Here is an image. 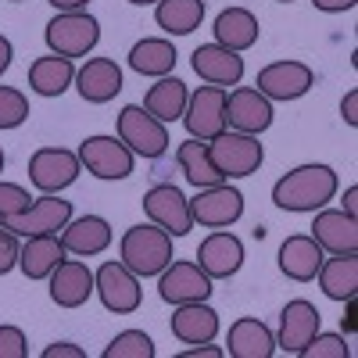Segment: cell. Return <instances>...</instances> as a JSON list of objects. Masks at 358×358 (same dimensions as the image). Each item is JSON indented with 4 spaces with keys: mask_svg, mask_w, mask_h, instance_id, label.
Here are the masks:
<instances>
[{
    "mask_svg": "<svg viewBox=\"0 0 358 358\" xmlns=\"http://www.w3.org/2000/svg\"><path fill=\"white\" fill-rule=\"evenodd\" d=\"M194 72L208 83V86H236L244 79V57L236 50H226L219 43H204L194 50Z\"/></svg>",
    "mask_w": 358,
    "mask_h": 358,
    "instance_id": "19",
    "label": "cell"
},
{
    "mask_svg": "<svg viewBox=\"0 0 358 358\" xmlns=\"http://www.w3.org/2000/svg\"><path fill=\"white\" fill-rule=\"evenodd\" d=\"M54 11H86L90 0H47Z\"/></svg>",
    "mask_w": 358,
    "mask_h": 358,
    "instance_id": "44",
    "label": "cell"
},
{
    "mask_svg": "<svg viewBox=\"0 0 358 358\" xmlns=\"http://www.w3.org/2000/svg\"><path fill=\"white\" fill-rule=\"evenodd\" d=\"M69 219H72V201H62V197H54V194H43V197H36L33 204H29L25 212L0 219V226L11 229V233H18V236H47V233L65 229Z\"/></svg>",
    "mask_w": 358,
    "mask_h": 358,
    "instance_id": "10",
    "label": "cell"
},
{
    "mask_svg": "<svg viewBox=\"0 0 358 358\" xmlns=\"http://www.w3.org/2000/svg\"><path fill=\"white\" fill-rule=\"evenodd\" d=\"M72 83H76L72 57L47 54V57H36V62L29 65V86H33L40 97H62Z\"/></svg>",
    "mask_w": 358,
    "mask_h": 358,
    "instance_id": "28",
    "label": "cell"
},
{
    "mask_svg": "<svg viewBox=\"0 0 358 358\" xmlns=\"http://www.w3.org/2000/svg\"><path fill=\"white\" fill-rule=\"evenodd\" d=\"M118 140L140 158H162L169 151L165 122H158L143 104H126L118 111Z\"/></svg>",
    "mask_w": 358,
    "mask_h": 358,
    "instance_id": "5",
    "label": "cell"
},
{
    "mask_svg": "<svg viewBox=\"0 0 358 358\" xmlns=\"http://www.w3.org/2000/svg\"><path fill=\"white\" fill-rule=\"evenodd\" d=\"M129 4H136V8H147V4H158V0H129Z\"/></svg>",
    "mask_w": 358,
    "mask_h": 358,
    "instance_id": "47",
    "label": "cell"
},
{
    "mask_svg": "<svg viewBox=\"0 0 358 358\" xmlns=\"http://www.w3.org/2000/svg\"><path fill=\"white\" fill-rule=\"evenodd\" d=\"M322 258H326V251L312 241V233H294L280 244V268L294 283H312Z\"/></svg>",
    "mask_w": 358,
    "mask_h": 358,
    "instance_id": "21",
    "label": "cell"
},
{
    "mask_svg": "<svg viewBox=\"0 0 358 358\" xmlns=\"http://www.w3.org/2000/svg\"><path fill=\"white\" fill-rule=\"evenodd\" d=\"M143 212L155 226H162L169 236H187L194 229V215H190V197L172 187V183H158L143 194Z\"/></svg>",
    "mask_w": 358,
    "mask_h": 358,
    "instance_id": "9",
    "label": "cell"
},
{
    "mask_svg": "<svg viewBox=\"0 0 358 358\" xmlns=\"http://www.w3.org/2000/svg\"><path fill=\"white\" fill-rule=\"evenodd\" d=\"M280 4H294V0H280Z\"/></svg>",
    "mask_w": 358,
    "mask_h": 358,
    "instance_id": "49",
    "label": "cell"
},
{
    "mask_svg": "<svg viewBox=\"0 0 358 358\" xmlns=\"http://www.w3.org/2000/svg\"><path fill=\"white\" fill-rule=\"evenodd\" d=\"M312 241L326 255H358V222L348 212H319L312 222Z\"/></svg>",
    "mask_w": 358,
    "mask_h": 358,
    "instance_id": "22",
    "label": "cell"
},
{
    "mask_svg": "<svg viewBox=\"0 0 358 358\" xmlns=\"http://www.w3.org/2000/svg\"><path fill=\"white\" fill-rule=\"evenodd\" d=\"M0 172H4V151H0Z\"/></svg>",
    "mask_w": 358,
    "mask_h": 358,
    "instance_id": "48",
    "label": "cell"
},
{
    "mask_svg": "<svg viewBox=\"0 0 358 358\" xmlns=\"http://www.w3.org/2000/svg\"><path fill=\"white\" fill-rule=\"evenodd\" d=\"M176 162H179V169H183L187 183H190V187H197V190L226 183V176L212 165V158H208L204 140H194V136H190V140H183V143L176 147Z\"/></svg>",
    "mask_w": 358,
    "mask_h": 358,
    "instance_id": "31",
    "label": "cell"
},
{
    "mask_svg": "<svg viewBox=\"0 0 358 358\" xmlns=\"http://www.w3.org/2000/svg\"><path fill=\"white\" fill-rule=\"evenodd\" d=\"M212 276L204 273L197 262H169L158 273V294L165 305H190V301H208L212 297Z\"/></svg>",
    "mask_w": 358,
    "mask_h": 358,
    "instance_id": "7",
    "label": "cell"
},
{
    "mask_svg": "<svg viewBox=\"0 0 358 358\" xmlns=\"http://www.w3.org/2000/svg\"><path fill=\"white\" fill-rule=\"evenodd\" d=\"M29 204H33V197H29L25 187H18V183H0V219L25 212Z\"/></svg>",
    "mask_w": 358,
    "mask_h": 358,
    "instance_id": "37",
    "label": "cell"
},
{
    "mask_svg": "<svg viewBox=\"0 0 358 358\" xmlns=\"http://www.w3.org/2000/svg\"><path fill=\"white\" fill-rule=\"evenodd\" d=\"M62 244L76 258H94V255H101V251L111 248V226L101 215L69 219V226L62 229Z\"/></svg>",
    "mask_w": 358,
    "mask_h": 358,
    "instance_id": "23",
    "label": "cell"
},
{
    "mask_svg": "<svg viewBox=\"0 0 358 358\" xmlns=\"http://www.w3.org/2000/svg\"><path fill=\"white\" fill-rule=\"evenodd\" d=\"M273 101L262 97L255 86H236V90H226V129H236V133H265L273 126Z\"/></svg>",
    "mask_w": 358,
    "mask_h": 358,
    "instance_id": "13",
    "label": "cell"
},
{
    "mask_svg": "<svg viewBox=\"0 0 358 358\" xmlns=\"http://www.w3.org/2000/svg\"><path fill=\"white\" fill-rule=\"evenodd\" d=\"M341 115H344V122L355 129L358 126V90H348L344 101H341Z\"/></svg>",
    "mask_w": 358,
    "mask_h": 358,
    "instance_id": "41",
    "label": "cell"
},
{
    "mask_svg": "<svg viewBox=\"0 0 358 358\" xmlns=\"http://www.w3.org/2000/svg\"><path fill=\"white\" fill-rule=\"evenodd\" d=\"M65 244L57 233H47V236H25L22 244V255H18V265L29 280H47L57 265L65 262Z\"/></svg>",
    "mask_w": 358,
    "mask_h": 358,
    "instance_id": "26",
    "label": "cell"
},
{
    "mask_svg": "<svg viewBox=\"0 0 358 358\" xmlns=\"http://www.w3.org/2000/svg\"><path fill=\"white\" fill-rule=\"evenodd\" d=\"M79 165L97 179H126L133 176L136 155L118 136H86L79 143Z\"/></svg>",
    "mask_w": 358,
    "mask_h": 358,
    "instance_id": "6",
    "label": "cell"
},
{
    "mask_svg": "<svg viewBox=\"0 0 358 358\" xmlns=\"http://www.w3.org/2000/svg\"><path fill=\"white\" fill-rule=\"evenodd\" d=\"M11 57H15V50H11V40H8V36H0V76H4V72L11 69Z\"/></svg>",
    "mask_w": 358,
    "mask_h": 358,
    "instance_id": "45",
    "label": "cell"
},
{
    "mask_svg": "<svg viewBox=\"0 0 358 358\" xmlns=\"http://www.w3.org/2000/svg\"><path fill=\"white\" fill-rule=\"evenodd\" d=\"M187 97H190V90L183 79H176V76H162L151 90H147V97H143V108L151 111L158 122H176V118H183L187 111Z\"/></svg>",
    "mask_w": 358,
    "mask_h": 358,
    "instance_id": "30",
    "label": "cell"
},
{
    "mask_svg": "<svg viewBox=\"0 0 358 358\" xmlns=\"http://www.w3.org/2000/svg\"><path fill=\"white\" fill-rule=\"evenodd\" d=\"M29 341L18 326H0V358H25Z\"/></svg>",
    "mask_w": 358,
    "mask_h": 358,
    "instance_id": "38",
    "label": "cell"
},
{
    "mask_svg": "<svg viewBox=\"0 0 358 358\" xmlns=\"http://www.w3.org/2000/svg\"><path fill=\"white\" fill-rule=\"evenodd\" d=\"M355 208H358V187H348V190H344V208H341V212L355 215Z\"/></svg>",
    "mask_w": 358,
    "mask_h": 358,
    "instance_id": "46",
    "label": "cell"
},
{
    "mask_svg": "<svg viewBox=\"0 0 358 358\" xmlns=\"http://www.w3.org/2000/svg\"><path fill=\"white\" fill-rule=\"evenodd\" d=\"M172 337L183 344H208L219 337V312L208 308L204 301H190V305H176L172 312Z\"/></svg>",
    "mask_w": 358,
    "mask_h": 358,
    "instance_id": "24",
    "label": "cell"
},
{
    "mask_svg": "<svg viewBox=\"0 0 358 358\" xmlns=\"http://www.w3.org/2000/svg\"><path fill=\"white\" fill-rule=\"evenodd\" d=\"M226 344H229L226 351L233 358H273L276 355V334L268 330L262 319H251V315L236 319L229 326Z\"/></svg>",
    "mask_w": 358,
    "mask_h": 358,
    "instance_id": "25",
    "label": "cell"
},
{
    "mask_svg": "<svg viewBox=\"0 0 358 358\" xmlns=\"http://www.w3.org/2000/svg\"><path fill=\"white\" fill-rule=\"evenodd\" d=\"M176 62H179L176 47L162 36H147V40L133 43V50H129V69L140 72V76H151V79L169 76L176 69Z\"/></svg>",
    "mask_w": 358,
    "mask_h": 358,
    "instance_id": "32",
    "label": "cell"
},
{
    "mask_svg": "<svg viewBox=\"0 0 358 358\" xmlns=\"http://www.w3.org/2000/svg\"><path fill=\"white\" fill-rule=\"evenodd\" d=\"M197 265L212 280L236 276V273H241V265H244V244H241V236H233L226 229H215L212 236H204L201 248H197Z\"/></svg>",
    "mask_w": 358,
    "mask_h": 358,
    "instance_id": "17",
    "label": "cell"
},
{
    "mask_svg": "<svg viewBox=\"0 0 358 358\" xmlns=\"http://www.w3.org/2000/svg\"><path fill=\"white\" fill-rule=\"evenodd\" d=\"M155 22L169 36H190L204 22V0H158Z\"/></svg>",
    "mask_w": 358,
    "mask_h": 358,
    "instance_id": "33",
    "label": "cell"
},
{
    "mask_svg": "<svg viewBox=\"0 0 358 358\" xmlns=\"http://www.w3.org/2000/svg\"><path fill=\"white\" fill-rule=\"evenodd\" d=\"M50 283V301L57 308H83L90 297H94V273L86 268V262L79 258H65L62 265L47 276Z\"/></svg>",
    "mask_w": 358,
    "mask_h": 358,
    "instance_id": "16",
    "label": "cell"
},
{
    "mask_svg": "<svg viewBox=\"0 0 358 358\" xmlns=\"http://www.w3.org/2000/svg\"><path fill=\"white\" fill-rule=\"evenodd\" d=\"M79 155L65 151V147H40V151L29 158V179L33 187H40L43 194H57L72 187L79 179Z\"/></svg>",
    "mask_w": 358,
    "mask_h": 358,
    "instance_id": "14",
    "label": "cell"
},
{
    "mask_svg": "<svg viewBox=\"0 0 358 358\" xmlns=\"http://www.w3.org/2000/svg\"><path fill=\"white\" fill-rule=\"evenodd\" d=\"M297 355L301 358H351V348L341 334H315Z\"/></svg>",
    "mask_w": 358,
    "mask_h": 358,
    "instance_id": "36",
    "label": "cell"
},
{
    "mask_svg": "<svg viewBox=\"0 0 358 358\" xmlns=\"http://www.w3.org/2000/svg\"><path fill=\"white\" fill-rule=\"evenodd\" d=\"M226 351L222 348H215L212 341H208V344H194L190 351H183V358H222Z\"/></svg>",
    "mask_w": 358,
    "mask_h": 358,
    "instance_id": "43",
    "label": "cell"
},
{
    "mask_svg": "<svg viewBox=\"0 0 358 358\" xmlns=\"http://www.w3.org/2000/svg\"><path fill=\"white\" fill-rule=\"evenodd\" d=\"M76 90L86 104H108L122 90V69L111 57H90V62L76 72Z\"/></svg>",
    "mask_w": 358,
    "mask_h": 358,
    "instance_id": "20",
    "label": "cell"
},
{
    "mask_svg": "<svg viewBox=\"0 0 358 358\" xmlns=\"http://www.w3.org/2000/svg\"><path fill=\"white\" fill-rule=\"evenodd\" d=\"M118 255H122V265L129 273H136L140 280L158 276L172 262V236L155 222H140V226L126 229L122 244H118Z\"/></svg>",
    "mask_w": 358,
    "mask_h": 358,
    "instance_id": "2",
    "label": "cell"
},
{
    "mask_svg": "<svg viewBox=\"0 0 358 358\" xmlns=\"http://www.w3.org/2000/svg\"><path fill=\"white\" fill-rule=\"evenodd\" d=\"M104 358H155V341L143 330H122L104 348Z\"/></svg>",
    "mask_w": 358,
    "mask_h": 358,
    "instance_id": "34",
    "label": "cell"
},
{
    "mask_svg": "<svg viewBox=\"0 0 358 358\" xmlns=\"http://www.w3.org/2000/svg\"><path fill=\"white\" fill-rule=\"evenodd\" d=\"M29 118V101L22 90L0 86V129H18Z\"/></svg>",
    "mask_w": 358,
    "mask_h": 358,
    "instance_id": "35",
    "label": "cell"
},
{
    "mask_svg": "<svg viewBox=\"0 0 358 358\" xmlns=\"http://www.w3.org/2000/svg\"><path fill=\"white\" fill-rule=\"evenodd\" d=\"M315 11H326V15H341V11H351L358 0H312Z\"/></svg>",
    "mask_w": 358,
    "mask_h": 358,
    "instance_id": "42",
    "label": "cell"
},
{
    "mask_svg": "<svg viewBox=\"0 0 358 358\" xmlns=\"http://www.w3.org/2000/svg\"><path fill=\"white\" fill-rule=\"evenodd\" d=\"M94 283H97L94 290L101 294L104 308L115 312V315H129V312H136L140 301H143L140 276L129 273L122 262H104L97 273H94Z\"/></svg>",
    "mask_w": 358,
    "mask_h": 358,
    "instance_id": "11",
    "label": "cell"
},
{
    "mask_svg": "<svg viewBox=\"0 0 358 358\" xmlns=\"http://www.w3.org/2000/svg\"><path fill=\"white\" fill-rule=\"evenodd\" d=\"M204 147H208V158H212V165H215L226 179L251 176V172H258L262 162H265L262 143H258V136H251V133L222 129L219 136H212Z\"/></svg>",
    "mask_w": 358,
    "mask_h": 358,
    "instance_id": "4",
    "label": "cell"
},
{
    "mask_svg": "<svg viewBox=\"0 0 358 358\" xmlns=\"http://www.w3.org/2000/svg\"><path fill=\"white\" fill-rule=\"evenodd\" d=\"M258 33H262V25H258V18L248 8H226L215 18V43L226 47V50L241 54V50L255 47L258 43Z\"/></svg>",
    "mask_w": 358,
    "mask_h": 358,
    "instance_id": "29",
    "label": "cell"
},
{
    "mask_svg": "<svg viewBox=\"0 0 358 358\" xmlns=\"http://www.w3.org/2000/svg\"><path fill=\"white\" fill-rule=\"evenodd\" d=\"M190 215H194V226L229 229L244 215V194L229 183L204 187V190H197V197H190Z\"/></svg>",
    "mask_w": 358,
    "mask_h": 358,
    "instance_id": "8",
    "label": "cell"
},
{
    "mask_svg": "<svg viewBox=\"0 0 358 358\" xmlns=\"http://www.w3.org/2000/svg\"><path fill=\"white\" fill-rule=\"evenodd\" d=\"M15 4H22V0H15Z\"/></svg>",
    "mask_w": 358,
    "mask_h": 358,
    "instance_id": "50",
    "label": "cell"
},
{
    "mask_svg": "<svg viewBox=\"0 0 358 358\" xmlns=\"http://www.w3.org/2000/svg\"><path fill=\"white\" fill-rule=\"evenodd\" d=\"M43 358H86V351H83L79 344L57 341V344H47V348H43Z\"/></svg>",
    "mask_w": 358,
    "mask_h": 358,
    "instance_id": "40",
    "label": "cell"
},
{
    "mask_svg": "<svg viewBox=\"0 0 358 358\" xmlns=\"http://www.w3.org/2000/svg\"><path fill=\"white\" fill-rule=\"evenodd\" d=\"M337 194V172L330 165H297L273 187V204L283 212H319Z\"/></svg>",
    "mask_w": 358,
    "mask_h": 358,
    "instance_id": "1",
    "label": "cell"
},
{
    "mask_svg": "<svg viewBox=\"0 0 358 358\" xmlns=\"http://www.w3.org/2000/svg\"><path fill=\"white\" fill-rule=\"evenodd\" d=\"M322 294L330 301H348L358 294V255H330L322 258L319 273H315Z\"/></svg>",
    "mask_w": 358,
    "mask_h": 358,
    "instance_id": "27",
    "label": "cell"
},
{
    "mask_svg": "<svg viewBox=\"0 0 358 358\" xmlns=\"http://www.w3.org/2000/svg\"><path fill=\"white\" fill-rule=\"evenodd\" d=\"M315 86V72L305 62H273L258 72L255 90L268 101H297Z\"/></svg>",
    "mask_w": 358,
    "mask_h": 358,
    "instance_id": "15",
    "label": "cell"
},
{
    "mask_svg": "<svg viewBox=\"0 0 358 358\" xmlns=\"http://www.w3.org/2000/svg\"><path fill=\"white\" fill-rule=\"evenodd\" d=\"M187 133L194 140H212L226 129V90L222 86H197L187 97V111H183Z\"/></svg>",
    "mask_w": 358,
    "mask_h": 358,
    "instance_id": "12",
    "label": "cell"
},
{
    "mask_svg": "<svg viewBox=\"0 0 358 358\" xmlns=\"http://www.w3.org/2000/svg\"><path fill=\"white\" fill-rule=\"evenodd\" d=\"M43 40H47L50 54L86 57L101 40V25H97L94 15H86V11H57L47 22V29H43Z\"/></svg>",
    "mask_w": 358,
    "mask_h": 358,
    "instance_id": "3",
    "label": "cell"
},
{
    "mask_svg": "<svg viewBox=\"0 0 358 358\" xmlns=\"http://www.w3.org/2000/svg\"><path fill=\"white\" fill-rule=\"evenodd\" d=\"M322 326V315L312 301L297 297V301H287V308L280 312V337H276V348H283L287 355H297Z\"/></svg>",
    "mask_w": 358,
    "mask_h": 358,
    "instance_id": "18",
    "label": "cell"
},
{
    "mask_svg": "<svg viewBox=\"0 0 358 358\" xmlns=\"http://www.w3.org/2000/svg\"><path fill=\"white\" fill-rule=\"evenodd\" d=\"M18 255H22V244H18V233L0 226V276H8L11 268L18 265Z\"/></svg>",
    "mask_w": 358,
    "mask_h": 358,
    "instance_id": "39",
    "label": "cell"
}]
</instances>
